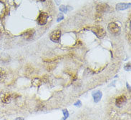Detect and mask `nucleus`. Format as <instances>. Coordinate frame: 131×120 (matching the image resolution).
I'll use <instances>...</instances> for the list:
<instances>
[{
    "mask_svg": "<svg viewBox=\"0 0 131 120\" xmlns=\"http://www.w3.org/2000/svg\"><path fill=\"white\" fill-rule=\"evenodd\" d=\"M92 32L95 34L98 38L100 39H102L106 35V32L105 31V29L100 27V26H95V27H93L91 28Z\"/></svg>",
    "mask_w": 131,
    "mask_h": 120,
    "instance_id": "f257e3e1",
    "label": "nucleus"
},
{
    "mask_svg": "<svg viewBox=\"0 0 131 120\" xmlns=\"http://www.w3.org/2000/svg\"><path fill=\"white\" fill-rule=\"evenodd\" d=\"M107 29L110 32V34H113V35H118L121 33V28L120 27L115 24V22H111L108 25Z\"/></svg>",
    "mask_w": 131,
    "mask_h": 120,
    "instance_id": "f03ea898",
    "label": "nucleus"
},
{
    "mask_svg": "<svg viewBox=\"0 0 131 120\" xmlns=\"http://www.w3.org/2000/svg\"><path fill=\"white\" fill-rule=\"evenodd\" d=\"M0 99L4 104H9L12 101V94L9 92L3 91L0 93Z\"/></svg>",
    "mask_w": 131,
    "mask_h": 120,
    "instance_id": "7ed1b4c3",
    "label": "nucleus"
},
{
    "mask_svg": "<svg viewBox=\"0 0 131 120\" xmlns=\"http://www.w3.org/2000/svg\"><path fill=\"white\" fill-rule=\"evenodd\" d=\"M49 17V15L47 14L46 12H42L40 13L39 17L37 18V22L39 25L43 26L45 25L47 22V19Z\"/></svg>",
    "mask_w": 131,
    "mask_h": 120,
    "instance_id": "20e7f679",
    "label": "nucleus"
},
{
    "mask_svg": "<svg viewBox=\"0 0 131 120\" xmlns=\"http://www.w3.org/2000/svg\"><path fill=\"white\" fill-rule=\"evenodd\" d=\"M61 31L60 30H55L52 32L50 35V38L51 41L53 42H58L60 39Z\"/></svg>",
    "mask_w": 131,
    "mask_h": 120,
    "instance_id": "39448f33",
    "label": "nucleus"
},
{
    "mask_svg": "<svg viewBox=\"0 0 131 120\" xmlns=\"http://www.w3.org/2000/svg\"><path fill=\"white\" fill-rule=\"evenodd\" d=\"M109 10V6L106 4H101L97 5V14H102L107 12Z\"/></svg>",
    "mask_w": 131,
    "mask_h": 120,
    "instance_id": "423d86ee",
    "label": "nucleus"
},
{
    "mask_svg": "<svg viewBox=\"0 0 131 120\" xmlns=\"http://www.w3.org/2000/svg\"><path fill=\"white\" fill-rule=\"evenodd\" d=\"M127 102V99L126 97H125L124 95H121L119 96L118 97L116 98V100H115V104L116 106H118V107H121L122 106H123Z\"/></svg>",
    "mask_w": 131,
    "mask_h": 120,
    "instance_id": "0eeeda50",
    "label": "nucleus"
},
{
    "mask_svg": "<svg viewBox=\"0 0 131 120\" xmlns=\"http://www.w3.org/2000/svg\"><path fill=\"white\" fill-rule=\"evenodd\" d=\"M102 96H103V94L100 91H95V92L92 93V97H93V99H94V102L96 103L100 102V100L102 98Z\"/></svg>",
    "mask_w": 131,
    "mask_h": 120,
    "instance_id": "6e6552de",
    "label": "nucleus"
},
{
    "mask_svg": "<svg viewBox=\"0 0 131 120\" xmlns=\"http://www.w3.org/2000/svg\"><path fill=\"white\" fill-rule=\"evenodd\" d=\"M35 32L34 29H29V30L25 32L23 36H24L25 39H26L27 40H29V39H32V37L35 35Z\"/></svg>",
    "mask_w": 131,
    "mask_h": 120,
    "instance_id": "1a4fd4ad",
    "label": "nucleus"
},
{
    "mask_svg": "<svg viewBox=\"0 0 131 120\" xmlns=\"http://www.w3.org/2000/svg\"><path fill=\"white\" fill-rule=\"evenodd\" d=\"M130 7V3H119L116 5V9L117 10H124L127 9Z\"/></svg>",
    "mask_w": 131,
    "mask_h": 120,
    "instance_id": "9d476101",
    "label": "nucleus"
},
{
    "mask_svg": "<svg viewBox=\"0 0 131 120\" xmlns=\"http://www.w3.org/2000/svg\"><path fill=\"white\" fill-rule=\"evenodd\" d=\"M32 85L35 87H39L41 85H42V81L41 80V79H39L38 77H35L32 80Z\"/></svg>",
    "mask_w": 131,
    "mask_h": 120,
    "instance_id": "9b49d317",
    "label": "nucleus"
},
{
    "mask_svg": "<svg viewBox=\"0 0 131 120\" xmlns=\"http://www.w3.org/2000/svg\"><path fill=\"white\" fill-rule=\"evenodd\" d=\"M6 78H7V71L4 69L0 67V83H2L5 81Z\"/></svg>",
    "mask_w": 131,
    "mask_h": 120,
    "instance_id": "f8f14e48",
    "label": "nucleus"
},
{
    "mask_svg": "<svg viewBox=\"0 0 131 120\" xmlns=\"http://www.w3.org/2000/svg\"><path fill=\"white\" fill-rule=\"evenodd\" d=\"M60 11H62V12H63V13H67V7H65L64 5H61L60 7Z\"/></svg>",
    "mask_w": 131,
    "mask_h": 120,
    "instance_id": "ddd939ff",
    "label": "nucleus"
},
{
    "mask_svg": "<svg viewBox=\"0 0 131 120\" xmlns=\"http://www.w3.org/2000/svg\"><path fill=\"white\" fill-rule=\"evenodd\" d=\"M63 19H64V15L62 14V13H60V14L58 15V17H57V21L59 22V21H62V20Z\"/></svg>",
    "mask_w": 131,
    "mask_h": 120,
    "instance_id": "4468645a",
    "label": "nucleus"
},
{
    "mask_svg": "<svg viewBox=\"0 0 131 120\" xmlns=\"http://www.w3.org/2000/svg\"><path fill=\"white\" fill-rule=\"evenodd\" d=\"M63 114H64V118H65V119L69 117V113H68V112H67V110H63Z\"/></svg>",
    "mask_w": 131,
    "mask_h": 120,
    "instance_id": "2eb2a0df",
    "label": "nucleus"
},
{
    "mask_svg": "<svg viewBox=\"0 0 131 120\" xmlns=\"http://www.w3.org/2000/svg\"><path fill=\"white\" fill-rule=\"evenodd\" d=\"M125 69L126 71H130V63L127 64L125 67Z\"/></svg>",
    "mask_w": 131,
    "mask_h": 120,
    "instance_id": "dca6fc26",
    "label": "nucleus"
},
{
    "mask_svg": "<svg viewBox=\"0 0 131 120\" xmlns=\"http://www.w3.org/2000/svg\"><path fill=\"white\" fill-rule=\"evenodd\" d=\"M74 106H81L82 105V103L80 101V100H78V102L76 103H74Z\"/></svg>",
    "mask_w": 131,
    "mask_h": 120,
    "instance_id": "f3484780",
    "label": "nucleus"
},
{
    "mask_svg": "<svg viewBox=\"0 0 131 120\" xmlns=\"http://www.w3.org/2000/svg\"><path fill=\"white\" fill-rule=\"evenodd\" d=\"M127 87H128V90L130 91V86H128V84H127Z\"/></svg>",
    "mask_w": 131,
    "mask_h": 120,
    "instance_id": "a211bd4d",
    "label": "nucleus"
},
{
    "mask_svg": "<svg viewBox=\"0 0 131 120\" xmlns=\"http://www.w3.org/2000/svg\"><path fill=\"white\" fill-rule=\"evenodd\" d=\"M1 37H2V32L0 31V39H1Z\"/></svg>",
    "mask_w": 131,
    "mask_h": 120,
    "instance_id": "6ab92c4d",
    "label": "nucleus"
},
{
    "mask_svg": "<svg viewBox=\"0 0 131 120\" xmlns=\"http://www.w3.org/2000/svg\"><path fill=\"white\" fill-rule=\"evenodd\" d=\"M40 1H41V2H45V0H40Z\"/></svg>",
    "mask_w": 131,
    "mask_h": 120,
    "instance_id": "aec40b11",
    "label": "nucleus"
},
{
    "mask_svg": "<svg viewBox=\"0 0 131 120\" xmlns=\"http://www.w3.org/2000/svg\"><path fill=\"white\" fill-rule=\"evenodd\" d=\"M62 120H65V118H64V119H62Z\"/></svg>",
    "mask_w": 131,
    "mask_h": 120,
    "instance_id": "412c9836",
    "label": "nucleus"
}]
</instances>
